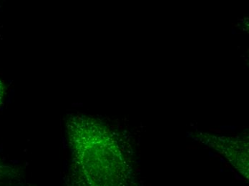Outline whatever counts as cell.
I'll return each mask as SVG.
<instances>
[{"mask_svg":"<svg viewBox=\"0 0 249 186\" xmlns=\"http://www.w3.org/2000/svg\"><path fill=\"white\" fill-rule=\"evenodd\" d=\"M4 93H5V87H4L3 82L0 80V105L2 102L3 99H4Z\"/></svg>","mask_w":249,"mask_h":186,"instance_id":"6da1fadb","label":"cell"}]
</instances>
